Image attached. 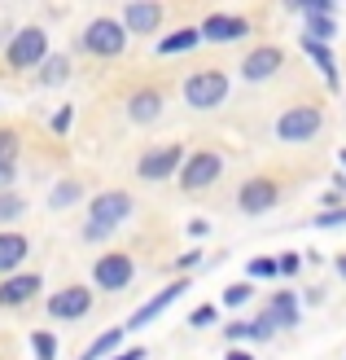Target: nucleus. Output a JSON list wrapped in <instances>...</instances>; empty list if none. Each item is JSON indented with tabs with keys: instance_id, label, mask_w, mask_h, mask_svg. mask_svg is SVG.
<instances>
[{
	"instance_id": "39",
	"label": "nucleus",
	"mask_w": 346,
	"mask_h": 360,
	"mask_svg": "<svg viewBox=\"0 0 346 360\" xmlns=\"http://www.w3.org/2000/svg\"><path fill=\"white\" fill-rule=\"evenodd\" d=\"M110 360H145V347H123V352L110 356Z\"/></svg>"
},
{
	"instance_id": "30",
	"label": "nucleus",
	"mask_w": 346,
	"mask_h": 360,
	"mask_svg": "<svg viewBox=\"0 0 346 360\" xmlns=\"http://www.w3.org/2000/svg\"><path fill=\"white\" fill-rule=\"evenodd\" d=\"M215 321H220V308H215V303H197V308L189 312L193 330H206V326H215Z\"/></svg>"
},
{
	"instance_id": "18",
	"label": "nucleus",
	"mask_w": 346,
	"mask_h": 360,
	"mask_svg": "<svg viewBox=\"0 0 346 360\" xmlns=\"http://www.w3.org/2000/svg\"><path fill=\"white\" fill-rule=\"evenodd\" d=\"M27 255H31V242L22 233H0V277H13Z\"/></svg>"
},
{
	"instance_id": "22",
	"label": "nucleus",
	"mask_w": 346,
	"mask_h": 360,
	"mask_svg": "<svg viewBox=\"0 0 346 360\" xmlns=\"http://www.w3.org/2000/svg\"><path fill=\"white\" fill-rule=\"evenodd\" d=\"M197 44H202V31H197V27H180V31H171V35H162V40H158V53H162V58H171V53H189Z\"/></svg>"
},
{
	"instance_id": "28",
	"label": "nucleus",
	"mask_w": 346,
	"mask_h": 360,
	"mask_svg": "<svg viewBox=\"0 0 346 360\" xmlns=\"http://www.w3.org/2000/svg\"><path fill=\"white\" fill-rule=\"evenodd\" d=\"M302 35H312V40L329 44L333 35H338V27H333V18H307V31H302Z\"/></svg>"
},
{
	"instance_id": "11",
	"label": "nucleus",
	"mask_w": 346,
	"mask_h": 360,
	"mask_svg": "<svg viewBox=\"0 0 346 360\" xmlns=\"http://www.w3.org/2000/svg\"><path fill=\"white\" fill-rule=\"evenodd\" d=\"M185 290H189V281H185V277H180V281H171V285H162V290H158L154 299H145L140 308H136L132 316H127V330H145V326H149V321H158L162 312H167L171 303H175L180 295H185Z\"/></svg>"
},
{
	"instance_id": "34",
	"label": "nucleus",
	"mask_w": 346,
	"mask_h": 360,
	"mask_svg": "<svg viewBox=\"0 0 346 360\" xmlns=\"http://www.w3.org/2000/svg\"><path fill=\"white\" fill-rule=\"evenodd\" d=\"M277 268H281V277H294L298 268H302V255H294V250H285V255L277 259Z\"/></svg>"
},
{
	"instance_id": "15",
	"label": "nucleus",
	"mask_w": 346,
	"mask_h": 360,
	"mask_svg": "<svg viewBox=\"0 0 346 360\" xmlns=\"http://www.w3.org/2000/svg\"><path fill=\"white\" fill-rule=\"evenodd\" d=\"M197 31H202V40H211V44H232V40H241V35H250V22L241 13H211Z\"/></svg>"
},
{
	"instance_id": "24",
	"label": "nucleus",
	"mask_w": 346,
	"mask_h": 360,
	"mask_svg": "<svg viewBox=\"0 0 346 360\" xmlns=\"http://www.w3.org/2000/svg\"><path fill=\"white\" fill-rule=\"evenodd\" d=\"M272 277H281V268H277V259H267V255H259V259H250V264H246V281H272Z\"/></svg>"
},
{
	"instance_id": "42",
	"label": "nucleus",
	"mask_w": 346,
	"mask_h": 360,
	"mask_svg": "<svg viewBox=\"0 0 346 360\" xmlns=\"http://www.w3.org/2000/svg\"><path fill=\"white\" fill-rule=\"evenodd\" d=\"M338 163H342V167H346V150H342V154H338Z\"/></svg>"
},
{
	"instance_id": "7",
	"label": "nucleus",
	"mask_w": 346,
	"mask_h": 360,
	"mask_svg": "<svg viewBox=\"0 0 346 360\" xmlns=\"http://www.w3.org/2000/svg\"><path fill=\"white\" fill-rule=\"evenodd\" d=\"M132 193L127 189H110V193H97L93 198V207H88V224H97V229H105V233H114L127 215H132Z\"/></svg>"
},
{
	"instance_id": "10",
	"label": "nucleus",
	"mask_w": 346,
	"mask_h": 360,
	"mask_svg": "<svg viewBox=\"0 0 346 360\" xmlns=\"http://www.w3.org/2000/svg\"><path fill=\"white\" fill-rule=\"evenodd\" d=\"M281 202V185L272 176H250L241 189H237V207L246 215H267L272 207Z\"/></svg>"
},
{
	"instance_id": "12",
	"label": "nucleus",
	"mask_w": 346,
	"mask_h": 360,
	"mask_svg": "<svg viewBox=\"0 0 346 360\" xmlns=\"http://www.w3.org/2000/svg\"><path fill=\"white\" fill-rule=\"evenodd\" d=\"M281 66H285V53H281L277 44H259V49H250V53H246L241 75H246V84H263V79L277 75Z\"/></svg>"
},
{
	"instance_id": "1",
	"label": "nucleus",
	"mask_w": 346,
	"mask_h": 360,
	"mask_svg": "<svg viewBox=\"0 0 346 360\" xmlns=\"http://www.w3.org/2000/svg\"><path fill=\"white\" fill-rule=\"evenodd\" d=\"M48 58H53V53H48V31L44 27H22V31H13L9 44H5V62L13 70H35V66H44Z\"/></svg>"
},
{
	"instance_id": "9",
	"label": "nucleus",
	"mask_w": 346,
	"mask_h": 360,
	"mask_svg": "<svg viewBox=\"0 0 346 360\" xmlns=\"http://www.w3.org/2000/svg\"><path fill=\"white\" fill-rule=\"evenodd\" d=\"M44 312L53 321H84L88 312H93V290L88 285H62V290H53Z\"/></svg>"
},
{
	"instance_id": "25",
	"label": "nucleus",
	"mask_w": 346,
	"mask_h": 360,
	"mask_svg": "<svg viewBox=\"0 0 346 360\" xmlns=\"http://www.w3.org/2000/svg\"><path fill=\"white\" fill-rule=\"evenodd\" d=\"M31 352H35V360H58V338L48 330H35L31 334Z\"/></svg>"
},
{
	"instance_id": "4",
	"label": "nucleus",
	"mask_w": 346,
	"mask_h": 360,
	"mask_svg": "<svg viewBox=\"0 0 346 360\" xmlns=\"http://www.w3.org/2000/svg\"><path fill=\"white\" fill-rule=\"evenodd\" d=\"M324 128V110L320 105H289V110L277 119V141H289V146H302Z\"/></svg>"
},
{
	"instance_id": "14",
	"label": "nucleus",
	"mask_w": 346,
	"mask_h": 360,
	"mask_svg": "<svg viewBox=\"0 0 346 360\" xmlns=\"http://www.w3.org/2000/svg\"><path fill=\"white\" fill-rule=\"evenodd\" d=\"M40 290H44L40 273H13V277L0 281V308H22V303H31Z\"/></svg>"
},
{
	"instance_id": "20",
	"label": "nucleus",
	"mask_w": 346,
	"mask_h": 360,
	"mask_svg": "<svg viewBox=\"0 0 346 360\" xmlns=\"http://www.w3.org/2000/svg\"><path fill=\"white\" fill-rule=\"evenodd\" d=\"M158 115H162V97L154 93V88L132 93V101H127V119H132V123H154Z\"/></svg>"
},
{
	"instance_id": "17",
	"label": "nucleus",
	"mask_w": 346,
	"mask_h": 360,
	"mask_svg": "<svg viewBox=\"0 0 346 360\" xmlns=\"http://www.w3.org/2000/svg\"><path fill=\"white\" fill-rule=\"evenodd\" d=\"M272 334H277V326H272L267 316H254V321H228V326H224V338H228V343H267Z\"/></svg>"
},
{
	"instance_id": "27",
	"label": "nucleus",
	"mask_w": 346,
	"mask_h": 360,
	"mask_svg": "<svg viewBox=\"0 0 346 360\" xmlns=\"http://www.w3.org/2000/svg\"><path fill=\"white\" fill-rule=\"evenodd\" d=\"M250 295H254V281H237V285H228V290H224V308H246V303H250Z\"/></svg>"
},
{
	"instance_id": "33",
	"label": "nucleus",
	"mask_w": 346,
	"mask_h": 360,
	"mask_svg": "<svg viewBox=\"0 0 346 360\" xmlns=\"http://www.w3.org/2000/svg\"><path fill=\"white\" fill-rule=\"evenodd\" d=\"M13 158H18V132L0 128V167H5V163H13Z\"/></svg>"
},
{
	"instance_id": "31",
	"label": "nucleus",
	"mask_w": 346,
	"mask_h": 360,
	"mask_svg": "<svg viewBox=\"0 0 346 360\" xmlns=\"http://www.w3.org/2000/svg\"><path fill=\"white\" fill-rule=\"evenodd\" d=\"M294 9H298L302 18H333V9H338V5H333V0H298Z\"/></svg>"
},
{
	"instance_id": "21",
	"label": "nucleus",
	"mask_w": 346,
	"mask_h": 360,
	"mask_svg": "<svg viewBox=\"0 0 346 360\" xmlns=\"http://www.w3.org/2000/svg\"><path fill=\"white\" fill-rule=\"evenodd\" d=\"M119 343H123V330L110 326L105 334H97L93 343H88V352H79L75 360H110V356H119Z\"/></svg>"
},
{
	"instance_id": "37",
	"label": "nucleus",
	"mask_w": 346,
	"mask_h": 360,
	"mask_svg": "<svg viewBox=\"0 0 346 360\" xmlns=\"http://www.w3.org/2000/svg\"><path fill=\"white\" fill-rule=\"evenodd\" d=\"M13 180H18V167H13V163H5V167H0V193H9Z\"/></svg>"
},
{
	"instance_id": "41",
	"label": "nucleus",
	"mask_w": 346,
	"mask_h": 360,
	"mask_svg": "<svg viewBox=\"0 0 346 360\" xmlns=\"http://www.w3.org/2000/svg\"><path fill=\"white\" fill-rule=\"evenodd\" d=\"M338 273H342V281H346V255H338Z\"/></svg>"
},
{
	"instance_id": "35",
	"label": "nucleus",
	"mask_w": 346,
	"mask_h": 360,
	"mask_svg": "<svg viewBox=\"0 0 346 360\" xmlns=\"http://www.w3.org/2000/svg\"><path fill=\"white\" fill-rule=\"evenodd\" d=\"M70 119H75V105H62V110L53 115V132H66V128H70Z\"/></svg>"
},
{
	"instance_id": "16",
	"label": "nucleus",
	"mask_w": 346,
	"mask_h": 360,
	"mask_svg": "<svg viewBox=\"0 0 346 360\" xmlns=\"http://www.w3.org/2000/svg\"><path fill=\"white\" fill-rule=\"evenodd\" d=\"M263 316H267V321H272L277 330H281V326H285V330H294L298 321H302V299H298V295H294V290L285 285V290H277V295L267 299Z\"/></svg>"
},
{
	"instance_id": "3",
	"label": "nucleus",
	"mask_w": 346,
	"mask_h": 360,
	"mask_svg": "<svg viewBox=\"0 0 346 360\" xmlns=\"http://www.w3.org/2000/svg\"><path fill=\"white\" fill-rule=\"evenodd\" d=\"M127 27L119 22V18H110V13H101V18H93V22L84 27V35H79V44L88 49V53H97V58H119V53L127 49Z\"/></svg>"
},
{
	"instance_id": "40",
	"label": "nucleus",
	"mask_w": 346,
	"mask_h": 360,
	"mask_svg": "<svg viewBox=\"0 0 346 360\" xmlns=\"http://www.w3.org/2000/svg\"><path fill=\"white\" fill-rule=\"evenodd\" d=\"M224 360H259V356L246 352V347H228V356H224Z\"/></svg>"
},
{
	"instance_id": "8",
	"label": "nucleus",
	"mask_w": 346,
	"mask_h": 360,
	"mask_svg": "<svg viewBox=\"0 0 346 360\" xmlns=\"http://www.w3.org/2000/svg\"><path fill=\"white\" fill-rule=\"evenodd\" d=\"M220 172H224V158L215 154V150H197V154H189L185 158V167H180V189H189V193H197V189H206V185H215L220 180Z\"/></svg>"
},
{
	"instance_id": "5",
	"label": "nucleus",
	"mask_w": 346,
	"mask_h": 360,
	"mask_svg": "<svg viewBox=\"0 0 346 360\" xmlns=\"http://www.w3.org/2000/svg\"><path fill=\"white\" fill-rule=\"evenodd\" d=\"M93 281L101 290L119 295V290H127V285L136 281V259L127 255V250H105V255L93 264Z\"/></svg>"
},
{
	"instance_id": "13",
	"label": "nucleus",
	"mask_w": 346,
	"mask_h": 360,
	"mask_svg": "<svg viewBox=\"0 0 346 360\" xmlns=\"http://www.w3.org/2000/svg\"><path fill=\"white\" fill-rule=\"evenodd\" d=\"M119 22L127 27V35H154L162 22V5L158 0H127Z\"/></svg>"
},
{
	"instance_id": "19",
	"label": "nucleus",
	"mask_w": 346,
	"mask_h": 360,
	"mask_svg": "<svg viewBox=\"0 0 346 360\" xmlns=\"http://www.w3.org/2000/svg\"><path fill=\"white\" fill-rule=\"evenodd\" d=\"M298 44H302V53H307V58H312V62L320 66L324 84H329V88H338L342 79H338V58H333V49H329V44H320V40H312V35H298Z\"/></svg>"
},
{
	"instance_id": "6",
	"label": "nucleus",
	"mask_w": 346,
	"mask_h": 360,
	"mask_svg": "<svg viewBox=\"0 0 346 360\" xmlns=\"http://www.w3.org/2000/svg\"><path fill=\"white\" fill-rule=\"evenodd\" d=\"M185 158H189L185 146H180V141H167V146L145 150V154H140V163H136V172H140V180H171V176H180Z\"/></svg>"
},
{
	"instance_id": "32",
	"label": "nucleus",
	"mask_w": 346,
	"mask_h": 360,
	"mask_svg": "<svg viewBox=\"0 0 346 360\" xmlns=\"http://www.w3.org/2000/svg\"><path fill=\"white\" fill-rule=\"evenodd\" d=\"M316 229H346V207H333V211H320L316 220H312Z\"/></svg>"
},
{
	"instance_id": "29",
	"label": "nucleus",
	"mask_w": 346,
	"mask_h": 360,
	"mask_svg": "<svg viewBox=\"0 0 346 360\" xmlns=\"http://www.w3.org/2000/svg\"><path fill=\"white\" fill-rule=\"evenodd\" d=\"M22 211H27V202H22V198H18L13 189H9V193H0V224L18 220V215H22Z\"/></svg>"
},
{
	"instance_id": "2",
	"label": "nucleus",
	"mask_w": 346,
	"mask_h": 360,
	"mask_svg": "<svg viewBox=\"0 0 346 360\" xmlns=\"http://www.w3.org/2000/svg\"><path fill=\"white\" fill-rule=\"evenodd\" d=\"M185 101L193 105V110H215V105H224L228 101V75L220 66H202V70H193V75L185 79Z\"/></svg>"
},
{
	"instance_id": "36",
	"label": "nucleus",
	"mask_w": 346,
	"mask_h": 360,
	"mask_svg": "<svg viewBox=\"0 0 346 360\" xmlns=\"http://www.w3.org/2000/svg\"><path fill=\"white\" fill-rule=\"evenodd\" d=\"M193 264H202V250H197V246H193V250H185V255L175 259V268H180V273H185V268H193Z\"/></svg>"
},
{
	"instance_id": "26",
	"label": "nucleus",
	"mask_w": 346,
	"mask_h": 360,
	"mask_svg": "<svg viewBox=\"0 0 346 360\" xmlns=\"http://www.w3.org/2000/svg\"><path fill=\"white\" fill-rule=\"evenodd\" d=\"M66 75H70V62L66 58H48L40 66V84H66Z\"/></svg>"
},
{
	"instance_id": "23",
	"label": "nucleus",
	"mask_w": 346,
	"mask_h": 360,
	"mask_svg": "<svg viewBox=\"0 0 346 360\" xmlns=\"http://www.w3.org/2000/svg\"><path fill=\"white\" fill-rule=\"evenodd\" d=\"M84 198V185L79 180H58V185H53V193H48V207L53 211H66V207H75Z\"/></svg>"
},
{
	"instance_id": "38",
	"label": "nucleus",
	"mask_w": 346,
	"mask_h": 360,
	"mask_svg": "<svg viewBox=\"0 0 346 360\" xmlns=\"http://www.w3.org/2000/svg\"><path fill=\"white\" fill-rule=\"evenodd\" d=\"M185 233H189V238H206L211 224H206V220H189V229H185Z\"/></svg>"
}]
</instances>
